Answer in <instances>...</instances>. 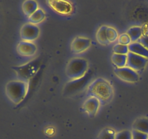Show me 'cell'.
I'll use <instances>...</instances> for the list:
<instances>
[{
    "instance_id": "cell-1",
    "label": "cell",
    "mask_w": 148,
    "mask_h": 139,
    "mask_svg": "<svg viewBox=\"0 0 148 139\" xmlns=\"http://www.w3.org/2000/svg\"><path fill=\"white\" fill-rule=\"evenodd\" d=\"M28 92L27 82L23 81H9L5 86V93L12 103L18 104L25 98Z\"/></svg>"
},
{
    "instance_id": "cell-2",
    "label": "cell",
    "mask_w": 148,
    "mask_h": 139,
    "mask_svg": "<svg viewBox=\"0 0 148 139\" xmlns=\"http://www.w3.org/2000/svg\"><path fill=\"white\" fill-rule=\"evenodd\" d=\"M89 94L92 97H96L99 101L106 102L110 99L113 89L111 85L103 79H97L89 87Z\"/></svg>"
},
{
    "instance_id": "cell-3",
    "label": "cell",
    "mask_w": 148,
    "mask_h": 139,
    "mask_svg": "<svg viewBox=\"0 0 148 139\" xmlns=\"http://www.w3.org/2000/svg\"><path fill=\"white\" fill-rule=\"evenodd\" d=\"M88 72L87 61L82 58H74L69 62L66 70L67 76L72 80L80 78Z\"/></svg>"
},
{
    "instance_id": "cell-4",
    "label": "cell",
    "mask_w": 148,
    "mask_h": 139,
    "mask_svg": "<svg viewBox=\"0 0 148 139\" xmlns=\"http://www.w3.org/2000/svg\"><path fill=\"white\" fill-rule=\"evenodd\" d=\"M92 72L88 71L86 74L80 78L73 80L67 83L64 88L65 94H73L83 90L87 85L90 79L92 78Z\"/></svg>"
},
{
    "instance_id": "cell-5",
    "label": "cell",
    "mask_w": 148,
    "mask_h": 139,
    "mask_svg": "<svg viewBox=\"0 0 148 139\" xmlns=\"http://www.w3.org/2000/svg\"><path fill=\"white\" fill-rule=\"evenodd\" d=\"M147 58L143 57L141 56L136 55L133 53L129 52L127 54V65L126 67L134 70L135 71H140L144 69L147 63Z\"/></svg>"
},
{
    "instance_id": "cell-6",
    "label": "cell",
    "mask_w": 148,
    "mask_h": 139,
    "mask_svg": "<svg viewBox=\"0 0 148 139\" xmlns=\"http://www.w3.org/2000/svg\"><path fill=\"white\" fill-rule=\"evenodd\" d=\"M114 73L120 80L126 82L134 83L139 80V74L137 72L127 67H116Z\"/></svg>"
},
{
    "instance_id": "cell-7",
    "label": "cell",
    "mask_w": 148,
    "mask_h": 139,
    "mask_svg": "<svg viewBox=\"0 0 148 139\" xmlns=\"http://www.w3.org/2000/svg\"><path fill=\"white\" fill-rule=\"evenodd\" d=\"M39 29L37 25L32 23H26L23 25L20 30V36L23 41L31 42L38 38Z\"/></svg>"
},
{
    "instance_id": "cell-8",
    "label": "cell",
    "mask_w": 148,
    "mask_h": 139,
    "mask_svg": "<svg viewBox=\"0 0 148 139\" xmlns=\"http://www.w3.org/2000/svg\"><path fill=\"white\" fill-rule=\"evenodd\" d=\"M13 69L18 74V76L23 81H25V80L31 78L34 75L35 73L36 72V70L38 68L36 67V63H34V61H32V63L23 65V66H21V67H14Z\"/></svg>"
},
{
    "instance_id": "cell-9",
    "label": "cell",
    "mask_w": 148,
    "mask_h": 139,
    "mask_svg": "<svg viewBox=\"0 0 148 139\" xmlns=\"http://www.w3.org/2000/svg\"><path fill=\"white\" fill-rule=\"evenodd\" d=\"M91 40L85 37H76L71 44L72 51L75 53H79L87 50L90 46Z\"/></svg>"
},
{
    "instance_id": "cell-10",
    "label": "cell",
    "mask_w": 148,
    "mask_h": 139,
    "mask_svg": "<svg viewBox=\"0 0 148 139\" xmlns=\"http://www.w3.org/2000/svg\"><path fill=\"white\" fill-rule=\"evenodd\" d=\"M36 46L32 42L21 41L17 46V51L21 56H31L36 52Z\"/></svg>"
},
{
    "instance_id": "cell-11",
    "label": "cell",
    "mask_w": 148,
    "mask_h": 139,
    "mask_svg": "<svg viewBox=\"0 0 148 139\" xmlns=\"http://www.w3.org/2000/svg\"><path fill=\"white\" fill-rule=\"evenodd\" d=\"M48 4L60 14H69L72 11V5L66 1H48Z\"/></svg>"
},
{
    "instance_id": "cell-12",
    "label": "cell",
    "mask_w": 148,
    "mask_h": 139,
    "mask_svg": "<svg viewBox=\"0 0 148 139\" xmlns=\"http://www.w3.org/2000/svg\"><path fill=\"white\" fill-rule=\"evenodd\" d=\"M99 107V100L96 97H89L83 104V109L90 115H94Z\"/></svg>"
},
{
    "instance_id": "cell-13",
    "label": "cell",
    "mask_w": 148,
    "mask_h": 139,
    "mask_svg": "<svg viewBox=\"0 0 148 139\" xmlns=\"http://www.w3.org/2000/svg\"><path fill=\"white\" fill-rule=\"evenodd\" d=\"M128 48H129V52H130V53L141 56L143 57L148 58V50L139 42L131 43L128 45Z\"/></svg>"
},
{
    "instance_id": "cell-14",
    "label": "cell",
    "mask_w": 148,
    "mask_h": 139,
    "mask_svg": "<svg viewBox=\"0 0 148 139\" xmlns=\"http://www.w3.org/2000/svg\"><path fill=\"white\" fill-rule=\"evenodd\" d=\"M127 34L129 36L131 43L138 42L139 39L143 36V30L140 26H134L127 30Z\"/></svg>"
},
{
    "instance_id": "cell-15",
    "label": "cell",
    "mask_w": 148,
    "mask_h": 139,
    "mask_svg": "<svg viewBox=\"0 0 148 139\" xmlns=\"http://www.w3.org/2000/svg\"><path fill=\"white\" fill-rule=\"evenodd\" d=\"M38 9V4L36 1L32 0H28L25 1L23 4V11L25 13V16L29 17L32 13Z\"/></svg>"
},
{
    "instance_id": "cell-16",
    "label": "cell",
    "mask_w": 148,
    "mask_h": 139,
    "mask_svg": "<svg viewBox=\"0 0 148 139\" xmlns=\"http://www.w3.org/2000/svg\"><path fill=\"white\" fill-rule=\"evenodd\" d=\"M133 130L148 134V118H140L134 123Z\"/></svg>"
},
{
    "instance_id": "cell-17",
    "label": "cell",
    "mask_w": 148,
    "mask_h": 139,
    "mask_svg": "<svg viewBox=\"0 0 148 139\" xmlns=\"http://www.w3.org/2000/svg\"><path fill=\"white\" fill-rule=\"evenodd\" d=\"M45 12L42 9H38L34 13H32L31 16L29 17V21L32 24H37L43 20L45 19Z\"/></svg>"
},
{
    "instance_id": "cell-18",
    "label": "cell",
    "mask_w": 148,
    "mask_h": 139,
    "mask_svg": "<svg viewBox=\"0 0 148 139\" xmlns=\"http://www.w3.org/2000/svg\"><path fill=\"white\" fill-rule=\"evenodd\" d=\"M127 55H120L113 53L112 56V62L116 67H124L127 65Z\"/></svg>"
},
{
    "instance_id": "cell-19",
    "label": "cell",
    "mask_w": 148,
    "mask_h": 139,
    "mask_svg": "<svg viewBox=\"0 0 148 139\" xmlns=\"http://www.w3.org/2000/svg\"><path fill=\"white\" fill-rule=\"evenodd\" d=\"M106 29H107V26L103 25L99 28L97 32V39L100 44L106 45L109 43L107 36H106Z\"/></svg>"
},
{
    "instance_id": "cell-20",
    "label": "cell",
    "mask_w": 148,
    "mask_h": 139,
    "mask_svg": "<svg viewBox=\"0 0 148 139\" xmlns=\"http://www.w3.org/2000/svg\"><path fill=\"white\" fill-rule=\"evenodd\" d=\"M113 52L115 54H120V55H127L129 53V48L127 45L118 43L113 46Z\"/></svg>"
},
{
    "instance_id": "cell-21",
    "label": "cell",
    "mask_w": 148,
    "mask_h": 139,
    "mask_svg": "<svg viewBox=\"0 0 148 139\" xmlns=\"http://www.w3.org/2000/svg\"><path fill=\"white\" fill-rule=\"evenodd\" d=\"M116 133L111 128H106L100 132L98 139H115Z\"/></svg>"
},
{
    "instance_id": "cell-22",
    "label": "cell",
    "mask_w": 148,
    "mask_h": 139,
    "mask_svg": "<svg viewBox=\"0 0 148 139\" xmlns=\"http://www.w3.org/2000/svg\"><path fill=\"white\" fill-rule=\"evenodd\" d=\"M106 36H107V39H108L109 43L110 42H114L118 38V33L115 29L112 27H107L106 29Z\"/></svg>"
},
{
    "instance_id": "cell-23",
    "label": "cell",
    "mask_w": 148,
    "mask_h": 139,
    "mask_svg": "<svg viewBox=\"0 0 148 139\" xmlns=\"http://www.w3.org/2000/svg\"><path fill=\"white\" fill-rule=\"evenodd\" d=\"M115 139H132V131L129 130H123L116 134Z\"/></svg>"
},
{
    "instance_id": "cell-24",
    "label": "cell",
    "mask_w": 148,
    "mask_h": 139,
    "mask_svg": "<svg viewBox=\"0 0 148 139\" xmlns=\"http://www.w3.org/2000/svg\"><path fill=\"white\" fill-rule=\"evenodd\" d=\"M118 41H119V43L123 44V45H127V46L131 43V40L127 33L120 35V36L118 37Z\"/></svg>"
},
{
    "instance_id": "cell-25",
    "label": "cell",
    "mask_w": 148,
    "mask_h": 139,
    "mask_svg": "<svg viewBox=\"0 0 148 139\" xmlns=\"http://www.w3.org/2000/svg\"><path fill=\"white\" fill-rule=\"evenodd\" d=\"M132 139H148V134L140 131L133 130L132 131Z\"/></svg>"
},
{
    "instance_id": "cell-26",
    "label": "cell",
    "mask_w": 148,
    "mask_h": 139,
    "mask_svg": "<svg viewBox=\"0 0 148 139\" xmlns=\"http://www.w3.org/2000/svg\"><path fill=\"white\" fill-rule=\"evenodd\" d=\"M139 43L142 44L144 47L148 50V36H143L139 39Z\"/></svg>"
}]
</instances>
